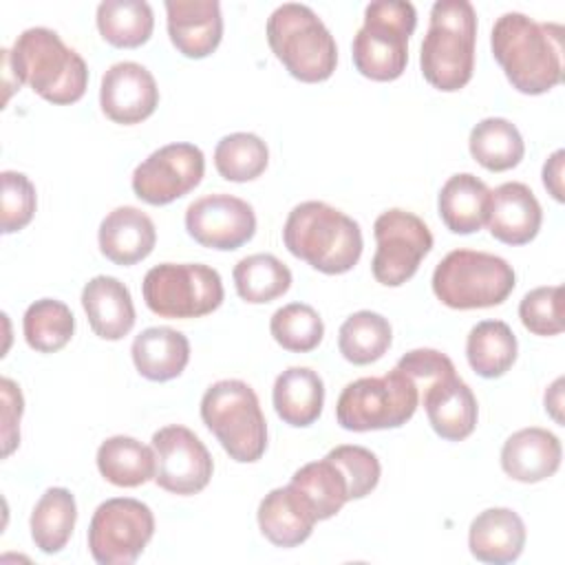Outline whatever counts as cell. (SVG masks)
<instances>
[{
	"label": "cell",
	"instance_id": "33",
	"mask_svg": "<svg viewBox=\"0 0 565 565\" xmlns=\"http://www.w3.org/2000/svg\"><path fill=\"white\" fill-rule=\"evenodd\" d=\"M97 29L117 49L146 44L154 29V15L143 0H104L97 7Z\"/></svg>",
	"mask_w": 565,
	"mask_h": 565
},
{
	"label": "cell",
	"instance_id": "8",
	"mask_svg": "<svg viewBox=\"0 0 565 565\" xmlns=\"http://www.w3.org/2000/svg\"><path fill=\"white\" fill-rule=\"evenodd\" d=\"M512 265L494 254L452 249L433 271V291L450 309L501 305L514 289Z\"/></svg>",
	"mask_w": 565,
	"mask_h": 565
},
{
	"label": "cell",
	"instance_id": "4",
	"mask_svg": "<svg viewBox=\"0 0 565 565\" xmlns=\"http://www.w3.org/2000/svg\"><path fill=\"white\" fill-rule=\"evenodd\" d=\"M475 7L468 0H437L419 51L426 82L444 93L463 88L475 71Z\"/></svg>",
	"mask_w": 565,
	"mask_h": 565
},
{
	"label": "cell",
	"instance_id": "2",
	"mask_svg": "<svg viewBox=\"0 0 565 565\" xmlns=\"http://www.w3.org/2000/svg\"><path fill=\"white\" fill-rule=\"evenodd\" d=\"M4 88L15 77V86L29 84L42 99L66 106L84 97L88 86V66L84 57L66 46L62 38L46 26L22 31L13 49H2Z\"/></svg>",
	"mask_w": 565,
	"mask_h": 565
},
{
	"label": "cell",
	"instance_id": "5",
	"mask_svg": "<svg viewBox=\"0 0 565 565\" xmlns=\"http://www.w3.org/2000/svg\"><path fill=\"white\" fill-rule=\"evenodd\" d=\"M267 42L291 77L318 84L333 75L338 46L318 13L298 2H285L267 20Z\"/></svg>",
	"mask_w": 565,
	"mask_h": 565
},
{
	"label": "cell",
	"instance_id": "32",
	"mask_svg": "<svg viewBox=\"0 0 565 565\" xmlns=\"http://www.w3.org/2000/svg\"><path fill=\"white\" fill-rule=\"evenodd\" d=\"M309 501L318 521L335 516L349 499V483L340 466L324 457L298 468L289 481Z\"/></svg>",
	"mask_w": 565,
	"mask_h": 565
},
{
	"label": "cell",
	"instance_id": "36",
	"mask_svg": "<svg viewBox=\"0 0 565 565\" xmlns=\"http://www.w3.org/2000/svg\"><path fill=\"white\" fill-rule=\"evenodd\" d=\"M22 331L33 351L55 353L71 342L75 333V316L62 300L40 298L26 307Z\"/></svg>",
	"mask_w": 565,
	"mask_h": 565
},
{
	"label": "cell",
	"instance_id": "23",
	"mask_svg": "<svg viewBox=\"0 0 565 565\" xmlns=\"http://www.w3.org/2000/svg\"><path fill=\"white\" fill-rule=\"evenodd\" d=\"M525 545V523L510 508H488L479 512L468 530L470 554L481 563L505 565L521 556Z\"/></svg>",
	"mask_w": 565,
	"mask_h": 565
},
{
	"label": "cell",
	"instance_id": "15",
	"mask_svg": "<svg viewBox=\"0 0 565 565\" xmlns=\"http://www.w3.org/2000/svg\"><path fill=\"white\" fill-rule=\"evenodd\" d=\"M185 230L203 247L232 252L252 241L256 232V214L247 201L216 192L188 205Z\"/></svg>",
	"mask_w": 565,
	"mask_h": 565
},
{
	"label": "cell",
	"instance_id": "17",
	"mask_svg": "<svg viewBox=\"0 0 565 565\" xmlns=\"http://www.w3.org/2000/svg\"><path fill=\"white\" fill-rule=\"evenodd\" d=\"M168 35L174 49L201 60L216 51L223 38V15L216 0H166Z\"/></svg>",
	"mask_w": 565,
	"mask_h": 565
},
{
	"label": "cell",
	"instance_id": "16",
	"mask_svg": "<svg viewBox=\"0 0 565 565\" xmlns=\"http://www.w3.org/2000/svg\"><path fill=\"white\" fill-rule=\"evenodd\" d=\"M99 104L104 115L124 126L141 124L159 104L152 73L137 62H117L102 75Z\"/></svg>",
	"mask_w": 565,
	"mask_h": 565
},
{
	"label": "cell",
	"instance_id": "30",
	"mask_svg": "<svg viewBox=\"0 0 565 565\" xmlns=\"http://www.w3.org/2000/svg\"><path fill=\"white\" fill-rule=\"evenodd\" d=\"M472 159L490 172H503L521 163L525 143L519 128L503 117H486L472 130L468 139Z\"/></svg>",
	"mask_w": 565,
	"mask_h": 565
},
{
	"label": "cell",
	"instance_id": "29",
	"mask_svg": "<svg viewBox=\"0 0 565 565\" xmlns=\"http://www.w3.org/2000/svg\"><path fill=\"white\" fill-rule=\"evenodd\" d=\"M466 358L477 375L501 377L516 360V335L503 320H481L468 333Z\"/></svg>",
	"mask_w": 565,
	"mask_h": 565
},
{
	"label": "cell",
	"instance_id": "37",
	"mask_svg": "<svg viewBox=\"0 0 565 565\" xmlns=\"http://www.w3.org/2000/svg\"><path fill=\"white\" fill-rule=\"evenodd\" d=\"M269 163L267 143L254 132L225 135L214 148V166L218 174L234 183L254 181Z\"/></svg>",
	"mask_w": 565,
	"mask_h": 565
},
{
	"label": "cell",
	"instance_id": "45",
	"mask_svg": "<svg viewBox=\"0 0 565 565\" xmlns=\"http://www.w3.org/2000/svg\"><path fill=\"white\" fill-rule=\"evenodd\" d=\"M563 377H558L547 391H545V411L561 424L563 417H561V406H563V399H561V393H563Z\"/></svg>",
	"mask_w": 565,
	"mask_h": 565
},
{
	"label": "cell",
	"instance_id": "6",
	"mask_svg": "<svg viewBox=\"0 0 565 565\" xmlns=\"http://www.w3.org/2000/svg\"><path fill=\"white\" fill-rule=\"evenodd\" d=\"M201 419L230 459L252 463L265 455L267 422L258 395L247 382H214L201 397Z\"/></svg>",
	"mask_w": 565,
	"mask_h": 565
},
{
	"label": "cell",
	"instance_id": "10",
	"mask_svg": "<svg viewBox=\"0 0 565 565\" xmlns=\"http://www.w3.org/2000/svg\"><path fill=\"white\" fill-rule=\"evenodd\" d=\"M141 294L152 313L170 320L207 316L225 296L218 271L203 263L154 265L143 276Z\"/></svg>",
	"mask_w": 565,
	"mask_h": 565
},
{
	"label": "cell",
	"instance_id": "31",
	"mask_svg": "<svg viewBox=\"0 0 565 565\" xmlns=\"http://www.w3.org/2000/svg\"><path fill=\"white\" fill-rule=\"evenodd\" d=\"M77 521L75 497L66 488H49L31 512V539L44 554H57L71 539Z\"/></svg>",
	"mask_w": 565,
	"mask_h": 565
},
{
	"label": "cell",
	"instance_id": "13",
	"mask_svg": "<svg viewBox=\"0 0 565 565\" xmlns=\"http://www.w3.org/2000/svg\"><path fill=\"white\" fill-rule=\"evenodd\" d=\"M205 172V157L194 143H168L148 154L132 172V192L150 205H168L194 190Z\"/></svg>",
	"mask_w": 565,
	"mask_h": 565
},
{
	"label": "cell",
	"instance_id": "1",
	"mask_svg": "<svg viewBox=\"0 0 565 565\" xmlns=\"http://www.w3.org/2000/svg\"><path fill=\"white\" fill-rule=\"evenodd\" d=\"M494 60L523 95H541L563 79V26L536 22L519 11L497 18L490 35Z\"/></svg>",
	"mask_w": 565,
	"mask_h": 565
},
{
	"label": "cell",
	"instance_id": "27",
	"mask_svg": "<svg viewBox=\"0 0 565 565\" xmlns=\"http://www.w3.org/2000/svg\"><path fill=\"white\" fill-rule=\"evenodd\" d=\"M271 402L285 424L296 428L311 426L324 404L322 377L307 366H289L276 377Z\"/></svg>",
	"mask_w": 565,
	"mask_h": 565
},
{
	"label": "cell",
	"instance_id": "38",
	"mask_svg": "<svg viewBox=\"0 0 565 565\" xmlns=\"http://www.w3.org/2000/svg\"><path fill=\"white\" fill-rule=\"evenodd\" d=\"M274 340L294 353L313 351L324 335V324L318 311L305 302H289L274 311L269 320Z\"/></svg>",
	"mask_w": 565,
	"mask_h": 565
},
{
	"label": "cell",
	"instance_id": "41",
	"mask_svg": "<svg viewBox=\"0 0 565 565\" xmlns=\"http://www.w3.org/2000/svg\"><path fill=\"white\" fill-rule=\"evenodd\" d=\"M329 459H333L340 470L347 477L349 483V499H362L366 497L371 490H375L377 481H380V461L377 457L364 448V446H335L333 450L327 452Z\"/></svg>",
	"mask_w": 565,
	"mask_h": 565
},
{
	"label": "cell",
	"instance_id": "9",
	"mask_svg": "<svg viewBox=\"0 0 565 565\" xmlns=\"http://www.w3.org/2000/svg\"><path fill=\"white\" fill-rule=\"evenodd\" d=\"M419 391L397 366L382 377H360L344 386L335 419L344 430L366 433L404 426L417 411Z\"/></svg>",
	"mask_w": 565,
	"mask_h": 565
},
{
	"label": "cell",
	"instance_id": "19",
	"mask_svg": "<svg viewBox=\"0 0 565 565\" xmlns=\"http://www.w3.org/2000/svg\"><path fill=\"white\" fill-rule=\"evenodd\" d=\"M419 402H424L428 422L441 439L461 441L472 435L479 415L477 397L457 373L430 384Z\"/></svg>",
	"mask_w": 565,
	"mask_h": 565
},
{
	"label": "cell",
	"instance_id": "43",
	"mask_svg": "<svg viewBox=\"0 0 565 565\" xmlns=\"http://www.w3.org/2000/svg\"><path fill=\"white\" fill-rule=\"evenodd\" d=\"M0 393H2V457H9L20 444L18 422L22 417L24 399H22L20 386L9 377L0 380Z\"/></svg>",
	"mask_w": 565,
	"mask_h": 565
},
{
	"label": "cell",
	"instance_id": "7",
	"mask_svg": "<svg viewBox=\"0 0 565 565\" xmlns=\"http://www.w3.org/2000/svg\"><path fill=\"white\" fill-rule=\"evenodd\" d=\"M417 11L406 0H375L364 9V24L353 38V64L375 82L397 79L408 62V38Z\"/></svg>",
	"mask_w": 565,
	"mask_h": 565
},
{
	"label": "cell",
	"instance_id": "28",
	"mask_svg": "<svg viewBox=\"0 0 565 565\" xmlns=\"http://www.w3.org/2000/svg\"><path fill=\"white\" fill-rule=\"evenodd\" d=\"M97 468L113 486L137 488L157 475L154 448L128 435L108 437L97 448Z\"/></svg>",
	"mask_w": 565,
	"mask_h": 565
},
{
	"label": "cell",
	"instance_id": "21",
	"mask_svg": "<svg viewBox=\"0 0 565 565\" xmlns=\"http://www.w3.org/2000/svg\"><path fill=\"white\" fill-rule=\"evenodd\" d=\"M256 519L263 536L278 547L305 543L318 521L309 501L291 483L267 492L258 505Z\"/></svg>",
	"mask_w": 565,
	"mask_h": 565
},
{
	"label": "cell",
	"instance_id": "20",
	"mask_svg": "<svg viewBox=\"0 0 565 565\" xmlns=\"http://www.w3.org/2000/svg\"><path fill=\"white\" fill-rule=\"evenodd\" d=\"M563 448L547 428L530 426L512 433L501 448V468L521 483H539L552 477L561 466Z\"/></svg>",
	"mask_w": 565,
	"mask_h": 565
},
{
	"label": "cell",
	"instance_id": "22",
	"mask_svg": "<svg viewBox=\"0 0 565 565\" xmlns=\"http://www.w3.org/2000/svg\"><path fill=\"white\" fill-rule=\"evenodd\" d=\"M97 238L102 254L110 263L128 267L150 256L157 243V230L146 212L121 205L104 216Z\"/></svg>",
	"mask_w": 565,
	"mask_h": 565
},
{
	"label": "cell",
	"instance_id": "12",
	"mask_svg": "<svg viewBox=\"0 0 565 565\" xmlns=\"http://www.w3.org/2000/svg\"><path fill=\"white\" fill-rule=\"evenodd\" d=\"M375 256L371 260L373 278L386 287H399L419 269L422 258L433 249L428 225L413 212L393 207L373 223Z\"/></svg>",
	"mask_w": 565,
	"mask_h": 565
},
{
	"label": "cell",
	"instance_id": "40",
	"mask_svg": "<svg viewBox=\"0 0 565 565\" xmlns=\"http://www.w3.org/2000/svg\"><path fill=\"white\" fill-rule=\"evenodd\" d=\"M2 179V196H0V227L2 234H13L26 227L35 214V185L26 174L15 170H4Z\"/></svg>",
	"mask_w": 565,
	"mask_h": 565
},
{
	"label": "cell",
	"instance_id": "18",
	"mask_svg": "<svg viewBox=\"0 0 565 565\" xmlns=\"http://www.w3.org/2000/svg\"><path fill=\"white\" fill-rule=\"evenodd\" d=\"M543 221V210L534 192L521 181H508L490 190L488 203V230L505 245L530 243Z\"/></svg>",
	"mask_w": 565,
	"mask_h": 565
},
{
	"label": "cell",
	"instance_id": "14",
	"mask_svg": "<svg viewBox=\"0 0 565 565\" xmlns=\"http://www.w3.org/2000/svg\"><path fill=\"white\" fill-rule=\"evenodd\" d=\"M157 457L154 483L172 494L201 492L214 472V461L205 444L185 426L170 424L152 435Z\"/></svg>",
	"mask_w": 565,
	"mask_h": 565
},
{
	"label": "cell",
	"instance_id": "34",
	"mask_svg": "<svg viewBox=\"0 0 565 565\" xmlns=\"http://www.w3.org/2000/svg\"><path fill=\"white\" fill-rule=\"evenodd\" d=\"M232 276L236 294L249 305L271 302L291 287L289 267L274 254H252L241 258Z\"/></svg>",
	"mask_w": 565,
	"mask_h": 565
},
{
	"label": "cell",
	"instance_id": "44",
	"mask_svg": "<svg viewBox=\"0 0 565 565\" xmlns=\"http://www.w3.org/2000/svg\"><path fill=\"white\" fill-rule=\"evenodd\" d=\"M563 150H556L550 154V159L543 166V185L554 196V201H563Z\"/></svg>",
	"mask_w": 565,
	"mask_h": 565
},
{
	"label": "cell",
	"instance_id": "25",
	"mask_svg": "<svg viewBox=\"0 0 565 565\" xmlns=\"http://www.w3.org/2000/svg\"><path fill=\"white\" fill-rule=\"evenodd\" d=\"M132 362L141 377L168 382L183 373L190 362L188 338L170 327H148L132 340Z\"/></svg>",
	"mask_w": 565,
	"mask_h": 565
},
{
	"label": "cell",
	"instance_id": "42",
	"mask_svg": "<svg viewBox=\"0 0 565 565\" xmlns=\"http://www.w3.org/2000/svg\"><path fill=\"white\" fill-rule=\"evenodd\" d=\"M395 366L415 382L419 395L437 380L455 373L452 360L437 349H413L406 355H402Z\"/></svg>",
	"mask_w": 565,
	"mask_h": 565
},
{
	"label": "cell",
	"instance_id": "3",
	"mask_svg": "<svg viewBox=\"0 0 565 565\" xmlns=\"http://www.w3.org/2000/svg\"><path fill=\"white\" fill-rule=\"evenodd\" d=\"M282 243L289 254L329 276L353 269L364 247L358 221L324 201L298 203L285 221Z\"/></svg>",
	"mask_w": 565,
	"mask_h": 565
},
{
	"label": "cell",
	"instance_id": "39",
	"mask_svg": "<svg viewBox=\"0 0 565 565\" xmlns=\"http://www.w3.org/2000/svg\"><path fill=\"white\" fill-rule=\"evenodd\" d=\"M563 289L561 285L536 287L519 305L523 327L534 335H558L563 331Z\"/></svg>",
	"mask_w": 565,
	"mask_h": 565
},
{
	"label": "cell",
	"instance_id": "26",
	"mask_svg": "<svg viewBox=\"0 0 565 565\" xmlns=\"http://www.w3.org/2000/svg\"><path fill=\"white\" fill-rule=\"evenodd\" d=\"M490 188L470 172L452 174L439 190L437 207L452 234H472L486 225Z\"/></svg>",
	"mask_w": 565,
	"mask_h": 565
},
{
	"label": "cell",
	"instance_id": "11",
	"mask_svg": "<svg viewBox=\"0 0 565 565\" xmlns=\"http://www.w3.org/2000/svg\"><path fill=\"white\" fill-rule=\"evenodd\" d=\"M154 534V514L139 499H106L93 512L88 550L99 565H130Z\"/></svg>",
	"mask_w": 565,
	"mask_h": 565
},
{
	"label": "cell",
	"instance_id": "35",
	"mask_svg": "<svg viewBox=\"0 0 565 565\" xmlns=\"http://www.w3.org/2000/svg\"><path fill=\"white\" fill-rule=\"evenodd\" d=\"M393 331L388 320L375 311L351 313L338 331V349L351 364L377 362L391 347Z\"/></svg>",
	"mask_w": 565,
	"mask_h": 565
},
{
	"label": "cell",
	"instance_id": "24",
	"mask_svg": "<svg viewBox=\"0 0 565 565\" xmlns=\"http://www.w3.org/2000/svg\"><path fill=\"white\" fill-rule=\"evenodd\" d=\"M82 307L102 340H121L135 327L132 296L115 276L90 278L82 289Z\"/></svg>",
	"mask_w": 565,
	"mask_h": 565
}]
</instances>
